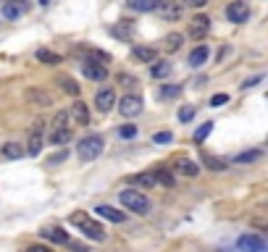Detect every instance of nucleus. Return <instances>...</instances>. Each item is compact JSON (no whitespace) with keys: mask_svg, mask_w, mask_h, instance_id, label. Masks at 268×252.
I'll return each instance as SVG.
<instances>
[{"mask_svg":"<svg viewBox=\"0 0 268 252\" xmlns=\"http://www.w3.org/2000/svg\"><path fill=\"white\" fill-rule=\"evenodd\" d=\"M118 200H121V205H124L126 210L137 213V216H147L150 208H153L150 197L142 194L140 189H121V192H118Z\"/></svg>","mask_w":268,"mask_h":252,"instance_id":"obj_1","label":"nucleus"},{"mask_svg":"<svg viewBox=\"0 0 268 252\" xmlns=\"http://www.w3.org/2000/svg\"><path fill=\"white\" fill-rule=\"evenodd\" d=\"M71 223H74V226H77L85 237H89V239H95V242H103V239H105L103 223L92 221L87 213H74V216H71Z\"/></svg>","mask_w":268,"mask_h":252,"instance_id":"obj_2","label":"nucleus"},{"mask_svg":"<svg viewBox=\"0 0 268 252\" xmlns=\"http://www.w3.org/2000/svg\"><path fill=\"white\" fill-rule=\"evenodd\" d=\"M103 137H97V134H89L85 139H79V147H77V155H79V161H95V158H100V153H103Z\"/></svg>","mask_w":268,"mask_h":252,"instance_id":"obj_3","label":"nucleus"},{"mask_svg":"<svg viewBox=\"0 0 268 252\" xmlns=\"http://www.w3.org/2000/svg\"><path fill=\"white\" fill-rule=\"evenodd\" d=\"M116 105H118V110H121V116H126V118H137V116L142 113L145 102H142L140 95H124L121 102H116Z\"/></svg>","mask_w":268,"mask_h":252,"instance_id":"obj_4","label":"nucleus"},{"mask_svg":"<svg viewBox=\"0 0 268 252\" xmlns=\"http://www.w3.org/2000/svg\"><path fill=\"white\" fill-rule=\"evenodd\" d=\"M237 250H242V252H266L268 242L261 234H242L237 239Z\"/></svg>","mask_w":268,"mask_h":252,"instance_id":"obj_5","label":"nucleus"},{"mask_svg":"<svg viewBox=\"0 0 268 252\" xmlns=\"http://www.w3.org/2000/svg\"><path fill=\"white\" fill-rule=\"evenodd\" d=\"M226 18L234 24H245L247 18H250V5H247L245 0H232V3L226 5Z\"/></svg>","mask_w":268,"mask_h":252,"instance_id":"obj_6","label":"nucleus"},{"mask_svg":"<svg viewBox=\"0 0 268 252\" xmlns=\"http://www.w3.org/2000/svg\"><path fill=\"white\" fill-rule=\"evenodd\" d=\"M82 74H85V77L89 79V82H105L108 79V69L103 66V63H97V61H85V63H82Z\"/></svg>","mask_w":268,"mask_h":252,"instance_id":"obj_7","label":"nucleus"},{"mask_svg":"<svg viewBox=\"0 0 268 252\" xmlns=\"http://www.w3.org/2000/svg\"><path fill=\"white\" fill-rule=\"evenodd\" d=\"M155 13H158L163 21H179L181 5H179V3H171V0H158V5H155Z\"/></svg>","mask_w":268,"mask_h":252,"instance_id":"obj_8","label":"nucleus"},{"mask_svg":"<svg viewBox=\"0 0 268 252\" xmlns=\"http://www.w3.org/2000/svg\"><path fill=\"white\" fill-rule=\"evenodd\" d=\"M171 171L174 173H179V176H197L200 173V168H197V163L195 161H189V158H174L171 161Z\"/></svg>","mask_w":268,"mask_h":252,"instance_id":"obj_9","label":"nucleus"},{"mask_svg":"<svg viewBox=\"0 0 268 252\" xmlns=\"http://www.w3.org/2000/svg\"><path fill=\"white\" fill-rule=\"evenodd\" d=\"M210 32V18L208 16H202V13H197V16H192V21H189V37H195V40H202Z\"/></svg>","mask_w":268,"mask_h":252,"instance_id":"obj_10","label":"nucleus"},{"mask_svg":"<svg viewBox=\"0 0 268 252\" xmlns=\"http://www.w3.org/2000/svg\"><path fill=\"white\" fill-rule=\"evenodd\" d=\"M116 105V92L110 89V87H105V89H100L97 95H95V108L100 110V113H108L110 108Z\"/></svg>","mask_w":268,"mask_h":252,"instance_id":"obj_11","label":"nucleus"},{"mask_svg":"<svg viewBox=\"0 0 268 252\" xmlns=\"http://www.w3.org/2000/svg\"><path fill=\"white\" fill-rule=\"evenodd\" d=\"M200 158H202V166L210 168V171H226V168H229V161H226V158H221V155H213V153L202 150Z\"/></svg>","mask_w":268,"mask_h":252,"instance_id":"obj_12","label":"nucleus"},{"mask_svg":"<svg viewBox=\"0 0 268 252\" xmlns=\"http://www.w3.org/2000/svg\"><path fill=\"white\" fill-rule=\"evenodd\" d=\"M42 150V121L34 124L32 134H29V145H26V155H40Z\"/></svg>","mask_w":268,"mask_h":252,"instance_id":"obj_13","label":"nucleus"},{"mask_svg":"<svg viewBox=\"0 0 268 252\" xmlns=\"http://www.w3.org/2000/svg\"><path fill=\"white\" fill-rule=\"evenodd\" d=\"M26 102H32V105H40V108H48L53 105V97L48 95L45 89H26Z\"/></svg>","mask_w":268,"mask_h":252,"instance_id":"obj_14","label":"nucleus"},{"mask_svg":"<svg viewBox=\"0 0 268 252\" xmlns=\"http://www.w3.org/2000/svg\"><path fill=\"white\" fill-rule=\"evenodd\" d=\"M210 58V50H208V45H197L195 50L189 53V66L192 69H200V66H205Z\"/></svg>","mask_w":268,"mask_h":252,"instance_id":"obj_15","label":"nucleus"},{"mask_svg":"<svg viewBox=\"0 0 268 252\" xmlns=\"http://www.w3.org/2000/svg\"><path fill=\"white\" fill-rule=\"evenodd\" d=\"M71 118L77 121L79 126H87L89 124V110H87V105L82 100H74V105H71Z\"/></svg>","mask_w":268,"mask_h":252,"instance_id":"obj_16","label":"nucleus"},{"mask_svg":"<svg viewBox=\"0 0 268 252\" xmlns=\"http://www.w3.org/2000/svg\"><path fill=\"white\" fill-rule=\"evenodd\" d=\"M40 234H42L45 239L55 242V245H69V234H66V231H63L61 226H48V229H42Z\"/></svg>","mask_w":268,"mask_h":252,"instance_id":"obj_17","label":"nucleus"},{"mask_svg":"<svg viewBox=\"0 0 268 252\" xmlns=\"http://www.w3.org/2000/svg\"><path fill=\"white\" fill-rule=\"evenodd\" d=\"M69 142H71V129L69 126H55L53 132H50V145L63 147V145H69Z\"/></svg>","mask_w":268,"mask_h":252,"instance_id":"obj_18","label":"nucleus"},{"mask_svg":"<svg viewBox=\"0 0 268 252\" xmlns=\"http://www.w3.org/2000/svg\"><path fill=\"white\" fill-rule=\"evenodd\" d=\"M110 34L118 37V40H132V34H134V21L121 18V24H116L113 29H110Z\"/></svg>","mask_w":268,"mask_h":252,"instance_id":"obj_19","label":"nucleus"},{"mask_svg":"<svg viewBox=\"0 0 268 252\" xmlns=\"http://www.w3.org/2000/svg\"><path fill=\"white\" fill-rule=\"evenodd\" d=\"M129 184H134V186H142V189H153V186H155V173H153V171L134 173V176H129Z\"/></svg>","mask_w":268,"mask_h":252,"instance_id":"obj_20","label":"nucleus"},{"mask_svg":"<svg viewBox=\"0 0 268 252\" xmlns=\"http://www.w3.org/2000/svg\"><path fill=\"white\" fill-rule=\"evenodd\" d=\"M97 216L105 218V221H110V223H124V218H126L121 210L110 208V205H100V208H97Z\"/></svg>","mask_w":268,"mask_h":252,"instance_id":"obj_21","label":"nucleus"},{"mask_svg":"<svg viewBox=\"0 0 268 252\" xmlns=\"http://www.w3.org/2000/svg\"><path fill=\"white\" fill-rule=\"evenodd\" d=\"M0 153H3L8 161H18V158H24L26 150H24V145H18V142H5L3 147H0Z\"/></svg>","mask_w":268,"mask_h":252,"instance_id":"obj_22","label":"nucleus"},{"mask_svg":"<svg viewBox=\"0 0 268 252\" xmlns=\"http://www.w3.org/2000/svg\"><path fill=\"white\" fill-rule=\"evenodd\" d=\"M181 42H184V34L171 32V34H166L163 48H166V53H177V50H181Z\"/></svg>","mask_w":268,"mask_h":252,"instance_id":"obj_23","label":"nucleus"},{"mask_svg":"<svg viewBox=\"0 0 268 252\" xmlns=\"http://www.w3.org/2000/svg\"><path fill=\"white\" fill-rule=\"evenodd\" d=\"M132 55L137 61H142V63H153L155 58H158V50H153V48H140V45H137V48L132 50Z\"/></svg>","mask_w":268,"mask_h":252,"instance_id":"obj_24","label":"nucleus"},{"mask_svg":"<svg viewBox=\"0 0 268 252\" xmlns=\"http://www.w3.org/2000/svg\"><path fill=\"white\" fill-rule=\"evenodd\" d=\"M37 61H40V63H48V66H58V63H61V55L53 53V50H48V48H40V50H37Z\"/></svg>","mask_w":268,"mask_h":252,"instance_id":"obj_25","label":"nucleus"},{"mask_svg":"<svg viewBox=\"0 0 268 252\" xmlns=\"http://www.w3.org/2000/svg\"><path fill=\"white\" fill-rule=\"evenodd\" d=\"M150 74H153L155 79H166V77L171 74V63H166V61H158V58H155V61H153V66H150Z\"/></svg>","mask_w":268,"mask_h":252,"instance_id":"obj_26","label":"nucleus"},{"mask_svg":"<svg viewBox=\"0 0 268 252\" xmlns=\"http://www.w3.org/2000/svg\"><path fill=\"white\" fill-rule=\"evenodd\" d=\"M129 8H134V11H142V13H150L155 11V5H158V0H126Z\"/></svg>","mask_w":268,"mask_h":252,"instance_id":"obj_27","label":"nucleus"},{"mask_svg":"<svg viewBox=\"0 0 268 252\" xmlns=\"http://www.w3.org/2000/svg\"><path fill=\"white\" fill-rule=\"evenodd\" d=\"M58 84L63 87V92H69V95H74V97L79 95V84L74 82L71 77H66V74H61V77H58Z\"/></svg>","mask_w":268,"mask_h":252,"instance_id":"obj_28","label":"nucleus"},{"mask_svg":"<svg viewBox=\"0 0 268 252\" xmlns=\"http://www.w3.org/2000/svg\"><path fill=\"white\" fill-rule=\"evenodd\" d=\"M155 184H163V186H174V173L169 168H155Z\"/></svg>","mask_w":268,"mask_h":252,"instance_id":"obj_29","label":"nucleus"},{"mask_svg":"<svg viewBox=\"0 0 268 252\" xmlns=\"http://www.w3.org/2000/svg\"><path fill=\"white\" fill-rule=\"evenodd\" d=\"M179 92H181V84H163L158 97L161 100H171V97H179Z\"/></svg>","mask_w":268,"mask_h":252,"instance_id":"obj_30","label":"nucleus"},{"mask_svg":"<svg viewBox=\"0 0 268 252\" xmlns=\"http://www.w3.org/2000/svg\"><path fill=\"white\" fill-rule=\"evenodd\" d=\"M24 11H26V5H16V3H5V5H3V16H5V18H13V21H16V18L21 16Z\"/></svg>","mask_w":268,"mask_h":252,"instance_id":"obj_31","label":"nucleus"},{"mask_svg":"<svg viewBox=\"0 0 268 252\" xmlns=\"http://www.w3.org/2000/svg\"><path fill=\"white\" fill-rule=\"evenodd\" d=\"M210 132H213V121H205V124H202L197 132H195V142H202V139H208Z\"/></svg>","mask_w":268,"mask_h":252,"instance_id":"obj_32","label":"nucleus"},{"mask_svg":"<svg viewBox=\"0 0 268 252\" xmlns=\"http://www.w3.org/2000/svg\"><path fill=\"white\" fill-rule=\"evenodd\" d=\"M118 137H121V139H134V137H137V126H134V124L118 126Z\"/></svg>","mask_w":268,"mask_h":252,"instance_id":"obj_33","label":"nucleus"},{"mask_svg":"<svg viewBox=\"0 0 268 252\" xmlns=\"http://www.w3.org/2000/svg\"><path fill=\"white\" fill-rule=\"evenodd\" d=\"M258 158H261V150H250V153H239L234 161L237 163H253V161H258Z\"/></svg>","mask_w":268,"mask_h":252,"instance_id":"obj_34","label":"nucleus"},{"mask_svg":"<svg viewBox=\"0 0 268 252\" xmlns=\"http://www.w3.org/2000/svg\"><path fill=\"white\" fill-rule=\"evenodd\" d=\"M171 139H174L171 132H155V134H153V142H155V145H169Z\"/></svg>","mask_w":268,"mask_h":252,"instance_id":"obj_35","label":"nucleus"},{"mask_svg":"<svg viewBox=\"0 0 268 252\" xmlns=\"http://www.w3.org/2000/svg\"><path fill=\"white\" fill-rule=\"evenodd\" d=\"M226 102H229V95L226 92H218V95L210 97V108H221V105H226Z\"/></svg>","mask_w":268,"mask_h":252,"instance_id":"obj_36","label":"nucleus"},{"mask_svg":"<svg viewBox=\"0 0 268 252\" xmlns=\"http://www.w3.org/2000/svg\"><path fill=\"white\" fill-rule=\"evenodd\" d=\"M192 118H195V105L179 108V121H192Z\"/></svg>","mask_w":268,"mask_h":252,"instance_id":"obj_37","label":"nucleus"},{"mask_svg":"<svg viewBox=\"0 0 268 252\" xmlns=\"http://www.w3.org/2000/svg\"><path fill=\"white\" fill-rule=\"evenodd\" d=\"M66 124H69V113H66V110H58V116L53 118V129L55 126H66Z\"/></svg>","mask_w":268,"mask_h":252,"instance_id":"obj_38","label":"nucleus"},{"mask_svg":"<svg viewBox=\"0 0 268 252\" xmlns=\"http://www.w3.org/2000/svg\"><path fill=\"white\" fill-rule=\"evenodd\" d=\"M118 84H124V87H134L137 79H134V77H129V74H118Z\"/></svg>","mask_w":268,"mask_h":252,"instance_id":"obj_39","label":"nucleus"},{"mask_svg":"<svg viewBox=\"0 0 268 252\" xmlns=\"http://www.w3.org/2000/svg\"><path fill=\"white\" fill-rule=\"evenodd\" d=\"M263 82V74H258V77H253V79H247L245 84H242V89H250V87H255V84H261Z\"/></svg>","mask_w":268,"mask_h":252,"instance_id":"obj_40","label":"nucleus"},{"mask_svg":"<svg viewBox=\"0 0 268 252\" xmlns=\"http://www.w3.org/2000/svg\"><path fill=\"white\" fill-rule=\"evenodd\" d=\"M184 3H187V5H192V8H202V5L208 3V0H184Z\"/></svg>","mask_w":268,"mask_h":252,"instance_id":"obj_41","label":"nucleus"},{"mask_svg":"<svg viewBox=\"0 0 268 252\" xmlns=\"http://www.w3.org/2000/svg\"><path fill=\"white\" fill-rule=\"evenodd\" d=\"M40 3H42V5H48V3H50V0H40Z\"/></svg>","mask_w":268,"mask_h":252,"instance_id":"obj_42","label":"nucleus"}]
</instances>
